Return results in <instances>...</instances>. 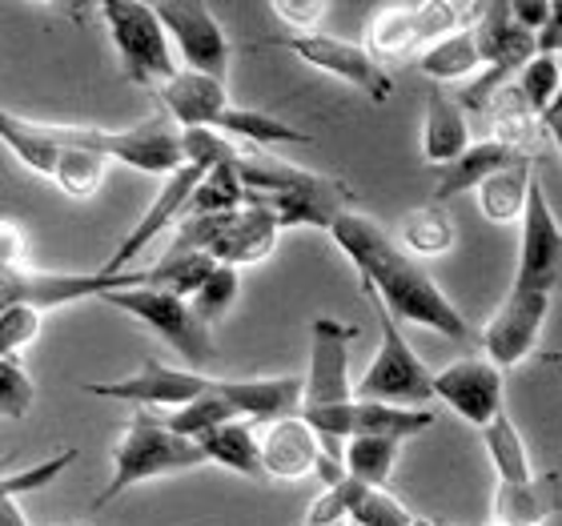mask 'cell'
<instances>
[{"instance_id": "6da1fadb", "label": "cell", "mask_w": 562, "mask_h": 526, "mask_svg": "<svg viewBox=\"0 0 562 526\" xmlns=\"http://www.w3.org/2000/svg\"><path fill=\"white\" fill-rule=\"evenodd\" d=\"M329 237L334 246L350 258V266L362 278V290H370L382 302L398 326H422L434 329L442 338L470 342L467 317L458 314L454 302L446 298L438 286L430 281V273L394 242V237L358 210H346L329 222Z\"/></svg>"}, {"instance_id": "7a4b0ae2", "label": "cell", "mask_w": 562, "mask_h": 526, "mask_svg": "<svg viewBox=\"0 0 562 526\" xmlns=\"http://www.w3.org/2000/svg\"><path fill=\"white\" fill-rule=\"evenodd\" d=\"M234 174L246 189V205H261L278 217L281 230L293 225H317L329 230V222L353 205V189L338 177L314 174L293 161H281L273 153L258 149V145H237Z\"/></svg>"}, {"instance_id": "3957f363", "label": "cell", "mask_w": 562, "mask_h": 526, "mask_svg": "<svg viewBox=\"0 0 562 526\" xmlns=\"http://www.w3.org/2000/svg\"><path fill=\"white\" fill-rule=\"evenodd\" d=\"M153 97H157L161 113L173 121L177 130H210L229 141L258 145V149H266V145H314V137L297 130V125H290V121L261 113V109L234 105L225 81H210V77H198V72L177 69Z\"/></svg>"}, {"instance_id": "277c9868", "label": "cell", "mask_w": 562, "mask_h": 526, "mask_svg": "<svg viewBox=\"0 0 562 526\" xmlns=\"http://www.w3.org/2000/svg\"><path fill=\"white\" fill-rule=\"evenodd\" d=\"M53 145L60 149L93 153L101 161H121L137 169V174L169 177L181 165V130L165 117L161 109L153 117L137 121L130 130H97V125H53V121H36Z\"/></svg>"}, {"instance_id": "5b68a950", "label": "cell", "mask_w": 562, "mask_h": 526, "mask_svg": "<svg viewBox=\"0 0 562 526\" xmlns=\"http://www.w3.org/2000/svg\"><path fill=\"white\" fill-rule=\"evenodd\" d=\"M193 467H205L198 443L173 434L161 418H153L149 410H137L130 426H125V434L117 438V446H113V474H109L105 491L97 494L89 511H105L113 499H121V494L140 486V482Z\"/></svg>"}, {"instance_id": "8992f818", "label": "cell", "mask_w": 562, "mask_h": 526, "mask_svg": "<svg viewBox=\"0 0 562 526\" xmlns=\"http://www.w3.org/2000/svg\"><path fill=\"white\" fill-rule=\"evenodd\" d=\"M362 293L370 298V305H374L382 338H378L374 362L366 366V374L353 382V398H358V402H386V406L426 410V402L434 398L430 366L422 362L418 350H414L411 338H406V329L382 310V302H378L374 293L370 290H362Z\"/></svg>"}, {"instance_id": "52a82bcc", "label": "cell", "mask_w": 562, "mask_h": 526, "mask_svg": "<svg viewBox=\"0 0 562 526\" xmlns=\"http://www.w3.org/2000/svg\"><path fill=\"white\" fill-rule=\"evenodd\" d=\"M113 310H125L130 317H137L140 326L153 329L157 338L186 358V370L205 374L217 362V342L213 329L201 326L186 298H177L169 290H153V286H130V290H113L101 298Z\"/></svg>"}, {"instance_id": "ba28073f", "label": "cell", "mask_w": 562, "mask_h": 526, "mask_svg": "<svg viewBox=\"0 0 562 526\" xmlns=\"http://www.w3.org/2000/svg\"><path fill=\"white\" fill-rule=\"evenodd\" d=\"M97 12H101V21H105V29H109V41L117 48L125 81L157 93V89L177 72V60H173V48H169V36H165L161 21H157V12H153V4H140V0H105Z\"/></svg>"}, {"instance_id": "9c48e42d", "label": "cell", "mask_w": 562, "mask_h": 526, "mask_svg": "<svg viewBox=\"0 0 562 526\" xmlns=\"http://www.w3.org/2000/svg\"><path fill=\"white\" fill-rule=\"evenodd\" d=\"M145 286V269L130 273H48V269H0V314L12 305L29 310H57V305L85 302V298H105L113 290Z\"/></svg>"}, {"instance_id": "30bf717a", "label": "cell", "mask_w": 562, "mask_h": 526, "mask_svg": "<svg viewBox=\"0 0 562 526\" xmlns=\"http://www.w3.org/2000/svg\"><path fill=\"white\" fill-rule=\"evenodd\" d=\"M157 21H161L169 48L186 60V72L210 77V81H225L229 77V36H225L222 21L213 16L210 4L201 0H161L153 4Z\"/></svg>"}, {"instance_id": "8fae6325", "label": "cell", "mask_w": 562, "mask_h": 526, "mask_svg": "<svg viewBox=\"0 0 562 526\" xmlns=\"http://www.w3.org/2000/svg\"><path fill=\"white\" fill-rule=\"evenodd\" d=\"M462 9L446 4V0H418V4H386V9L370 16L366 24V53L382 65V60H402L411 53H422L434 45L438 36L454 33Z\"/></svg>"}, {"instance_id": "7c38bea8", "label": "cell", "mask_w": 562, "mask_h": 526, "mask_svg": "<svg viewBox=\"0 0 562 526\" xmlns=\"http://www.w3.org/2000/svg\"><path fill=\"white\" fill-rule=\"evenodd\" d=\"M297 418L329 443H350V438H414V434L430 430L434 414L430 410H406V406H386V402H341V406H322V410H297Z\"/></svg>"}, {"instance_id": "4fadbf2b", "label": "cell", "mask_w": 562, "mask_h": 526, "mask_svg": "<svg viewBox=\"0 0 562 526\" xmlns=\"http://www.w3.org/2000/svg\"><path fill=\"white\" fill-rule=\"evenodd\" d=\"M518 222H522V242H518V269H515L510 290L547 293V298H551L562 278V230L539 177L530 181L527 205H522V217H518Z\"/></svg>"}, {"instance_id": "5bb4252c", "label": "cell", "mask_w": 562, "mask_h": 526, "mask_svg": "<svg viewBox=\"0 0 562 526\" xmlns=\"http://www.w3.org/2000/svg\"><path fill=\"white\" fill-rule=\"evenodd\" d=\"M270 45L293 53V57L305 60L310 69L329 72V77H338V81L362 89L378 105H386L390 93H394V81H390L386 65H378V60L370 57L362 45H353V41H341V36H329L317 29V33H302V36H273Z\"/></svg>"}, {"instance_id": "9a60e30c", "label": "cell", "mask_w": 562, "mask_h": 526, "mask_svg": "<svg viewBox=\"0 0 562 526\" xmlns=\"http://www.w3.org/2000/svg\"><path fill=\"white\" fill-rule=\"evenodd\" d=\"M314 354H310V374L302 378V410L341 406L353 398L350 382V342L358 338V326L338 317H314L310 326Z\"/></svg>"}, {"instance_id": "2e32d148", "label": "cell", "mask_w": 562, "mask_h": 526, "mask_svg": "<svg viewBox=\"0 0 562 526\" xmlns=\"http://www.w3.org/2000/svg\"><path fill=\"white\" fill-rule=\"evenodd\" d=\"M547 310H551V298H547V293H515L510 290L479 334L482 358L494 362L498 370H515V366H522L530 354H535V346H539Z\"/></svg>"}, {"instance_id": "e0dca14e", "label": "cell", "mask_w": 562, "mask_h": 526, "mask_svg": "<svg viewBox=\"0 0 562 526\" xmlns=\"http://www.w3.org/2000/svg\"><path fill=\"white\" fill-rule=\"evenodd\" d=\"M210 374H198V370H186V366H165L157 358L140 362L133 374L113 378V382H81L85 394L93 398H113V402H133V406L149 410V406H165L177 410L193 402L201 390L210 387Z\"/></svg>"}, {"instance_id": "ac0fdd59", "label": "cell", "mask_w": 562, "mask_h": 526, "mask_svg": "<svg viewBox=\"0 0 562 526\" xmlns=\"http://www.w3.org/2000/svg\"><path fill=\"white\" fill-rule=\"evenodd\" d=\"M434 398H442L458 418L470 426H486L494 414H503V370L486 362L482 354H462L450 366H442L430 382Z\"/></svg>"}, {"instance_id": "d6986e66", "label": "cell", "mask_w": 562, "mask_h": 526, "mask_svg": "<svg viewBox=\"0 0 562 526\" xmlns=\"http://www.w3.org/2000/svg\"><path fill=\"white\" fill-rule=\"evenodd\" d=\"M278 237H281V225L270 210H261V205H241V210L225 213L222 217L210 249H205V258H210L213 266H229V269L258 266V261H266L273 254Z\"/></svg>"}, {"instance_id": "ffe728a7", "label": "cell", "mask_w": 562, "mask_h": 526, "mask_svg": "<svg viewBox=\"0 0 562 526\" xmlns=\"http://www.w3.org/2000/svg\"><path fill=\"white\" fill-rule=\"evenodd\" d=\"M217 394L229 402L234 418L241 422H278L293 418L302 410V378L278 374V378H229L213 382Z\"/></svg>"}, {"instance_id": "44dd1931", "label": "cell", "mask_w": 562, "mask_h": 526, "mask_svg": "<svg viewBox=\"0 0 562 526\" xmlns=\"http://www.w3.org/2000/svg\"><path fill=\"white\" fill-rule=\"evenodd\" d=\"M258 443H261V474L266 479L297 482L305 474H314L317 458H322V438L297 414L293 418H278L266 430V438H258Z\"/></svg>"}, {"instance_id": "7402d4cb", "label": "cell", "mask_w": 562, "mask_h": 526, "mask_svg": "<svg viewBox=\"0 0 562 526\" xmlns=\"http://www.w3.org/2000/svg\"><path fill=\"white\" fill-rule=\"evenodd\" d=\"M515 161H527V153L510 149V145H503V141H470L467 153L462 157H454L450 165H442L438 169V177H434V205H446L450 198H458V193H467V189H479L486 177L503 174V169H510ZM535 161V157H530Z\"/></svg>"}, {"instance_id": "603a6c76", "label": "cell", "mask_w": 562, "mask_h": 526, "mask_svg": "<svg viewBox=\"0 0 562 526\" xmlns=\"http://www.w3.org/2000/svg\"><path fill=\"white\" fill-rule=\"evenodd\" d=\"M470 145V121L458 109V101L446 89H434L426 97V113H422V157L430 165H450L462 157Z\"/></svg>"}, {"instance_id": "cb8c5ba5", "label": "cell", "mask_w": 562, "mask_h": 526, "mask_svg": "<svg viewBox=\"0 0 562 526\" xmlns=\"http://www.w3.org/2000/svg\"><path fill=\"white\" fill-rule=\"evenodd\" d=\"M198 450L213 467H225V470H234V474H249V479L261 474V443H258V434L249 430V422H241V418L222 422V426H213L210 434H201Z\"/></svg>"}, {"instance_id": "d4e9b609", "label": "cell", "mask_w": 562, "mask_h": 526, "mask_svg": "<svg viewBox=\"0 0 562 526\" xmlns=\"http://www.w3.org/2000/svg\"><path fill=\"white\" fill-rule=\"evenodd\" d=\"M482 446L494 462V474H498V486H527L535 482V467H530L527 443L518 426L510 422V414H494L486 426H482Z\"/></svg>"}, {"instance_id": "484cf974", "label": "cell", "mask_w": 562, "mask_h": 526, "mask_svg": "<svg viewBox=\"0 0 562 526\" xmlns=\"http://www.w3.org/2000/svg\"><path fill=\"white\" fill-rule=\"evenodd\" d=\"M418 69L426 72L430 81H438V89H442L446 81H462V77H470V72H479L482 60H479V45H474L470 24H458L454 33L438 36L434 45L422 48Z\"/></svg>"}, {"instance_id": "4316f807", "label": "cell", "mask_w": 562, "mask_h": 526, "mask_svg": "<svg viewBox=\"0 0 562 526\" xmlns=\"http://www.w3.org/2000/svg\"><path fill=\"white\" fill-rule=\"evenodd\" d=\"M535 181V161H515L503 174L486 177L479 186V210L486 213V222H518L522 217V205H527V189Z\"/></svg>"}, {"instance_id": "83f0119b", "label": "cell", "mask_w": 562, "mask_h": 526, "mask_svg": "<svg viewBox=\"0 0 562 526\" xmlns=\"http://www.w3.org/2000/svg\"><path fill=\"white\" fill-rule=\"evenodd\" d=\"M398 438H350V443H341V470L353 482H362L366 491H378L390 482V474L398 467Z\"/></svg>"}, {"instance_id": "f1b7e54d", "label": "cell", "mask_w": 562, "mask_h": 526, "mask_svg": "<svg viewBox=\"0 0 562 526\" xmlns=\"http://www.w3.org/2000/svg\"><path fill=\"white\" fill-rule=\"evenodd\" d=\"M559 85H562V65H559V57H551V53H535V57L518 69L515 93L539 125L551 109H559Z\"/></svg>"}, {"instance_id": "f546056e", "label": "cell", "mask_w": 562, "mask_h": 526, "mask_svg": "<svg viewBox=\"0 0 562 526\" xmlns=\"http://www.w3.org/2000/svg\"><path fill=\"white\" fill-rule=\"evenodd\" d=\"M402 242L411 254H446V249L454 246V222H450V210L446 205H418L402 217Z\"/></svg>"}, {"instance_id": "4dcf8cb0", "label": "cell", "mask_w": 562, "mask_h": 526, "mask_svg": "<svg viewBox=\"0 0 562 526\" xmlns=\"http://www.w3.org/2000/svg\"><path fill=\"white\" fill-rule=\"evenodd\" d=\"M241 205H246V189H241V181L234 174V161H229L201 177V186L193 189V198H189L181 217H217V213H234Z\"/></svg>"}, {"instance_id": "1f68e13d", "label": "cell", "mask_w": 562, "mask_h": 526, "mask_svg": "<svg viewBox=\"0 0 562 526\" xmlns=\"http://www.w3.org/2000/svg\"><path fill=\"white\" fill-rule=\"evenodd\" d=\"M165 426L173 434H181V438H189V443H198L201 434H210L213 426H222V422H234V410H229V402H225L222 394H217V387H205L193 402H186V406H177L173 414H165Z\"/></svg>"}, {"instance_id": "d6a6232c", "label": "cell", "mask_w": 562, "mask_h": 526, "mask_svg": "<svg viewBox=\"0 0 562 526\" xmlns=\"http://www.w3.org/2000/svg\"><path fill=\"white\" fill-rule=\"evenodd\" d=\"M109 174V161H101V157H93V153H81V149H60L57 165H53V186L65 193V198L72 201H89L101 189V181H105Z\"/></svg>"}, {"instance_id": "836d02e7", "label": "cell", "mask_w": 562, "mask_h": 526, "mask_svg": "<svg viewBox=\"0 0 562 526\" xmlns=\"http://www.w3.org/2000/svg\"><path fill=\"white\" fill-rule=\"evenodd\" d=\"M237 290H241V278H237V269L213 266L210 273H205V281H201L198 290L189 293L186 302H189V310H193V317H198L201 326L213 329V322H217V317H225L229 310H234Z\"/></svg>"}, {"instance_id": "e575fe53", "label": "cell", "mask_w": 562, "mask_h": 526, "mask_svg": "<svg viewBox=\"0 0 562 526\" xmlns=\"http://www.w3.org/2000/svg\"><path fill=\"white\" fill-rule=\"evenodd\" d=\"M494 523L503 526H542L547 518V494L542 482H527V486H498L494 491Z\"/></svg>"}, {"instance_id": "d590c367", "label": "cell", "mask_w": 562, "mask_h": 526, "mask_svg": "<svg viewBox=\"0 0 562 526\" xmlns=\"http://www.w3.org/2000/svg\"><path fill=\"white\" fill-rule=\"evenodd\" d=\"M362 494H366L362 482H353L350 474H341L338 482H329L326 491L310 503V511H305V526H341L346 518H350V511L358 506Z\"/></svg>"}, {"instance_id": "8d00e7d4", "label": "cell", "mask_w": 562, "mask_h": 526, "mask_svg": "<svg viewBox=\"0 0 562 526\" xmlns=\"http://www.w3.org/2000/svg\"><path fill=\"white\" fill-rule=\"evenodd\" d=\"M36 402V382L16 358H0V418H24Z\"/></svg>"}, {"instance_id": "74e56055", "label": "cell", "mask_w": 562, "mask_h": 526, "mask_svg": "<svg viewBox=\"0 0 562 526\" xmlns=\"http://www.w3.org/2000/svg\"><path fill=\"white\" fill-rule=\"evenodd\" d=\"M346 526H414V515L386 491V486H378V491H366L362 499H358V506L350 511Z\"/></svg>"}, {"instance_id": "f35d334b", "label": "cell", "mask_w": 562, "mask_h": 526, "mask_svg": "<svg viewBox=\"0 0 562 526\" xmlns=\"http://www.w3.org/2000/svg\"><path fill=\"white\" fill-rule=\"evenodd\" d=\"M36 334H41V310H29V305L4 310L0 314V358H16V350L36 342Z\"/></svg>"}, {"instance_id": "ab89813d", "label": "cell", "mask_w": 562, "mask_h": 526, "mask_svg": "<svg viewBox=\"0 0 562 526\" xmlns=\"http://www.w3.org/2000/svg\"><path fill=\"white\" fill-rule=\"evenodd\" d=\"M326 0H273L270 12L278 16L290 33L285 36H302V33H317V24L326 16Z\"/></svg>"}, {"instance_id": "60d3db41", "label": "cell", "mask_w": 562, "mask_h": 526, "mask_svg": "<svg viewBox=\"0 0 562 526\" xmlns=\"http://www.w3.org/2000/svg\"><path fill=\"white\" fill-rule=\"evenodd\" d=\"M506 12H510V21H515L522 33L535 36L542 24L559 12V4H551V0H510V4H506Z\"/></svg>"}, {"instance_id": "b9f144b4", "label": "cell", "mask_w": 562, "mask_h": 526, "mask_svg": "<svg viewBox=\"0 0 562 526\" xmlns=\"http://www.w3.org/2000/svg\"><path fill=\"white\" fill-rule=\"evenodd\" d=\"M29 258V237L16 222L0 217V269H24Z\"/></svg>"}, {"instance_id": "7bdbcfd3", "label": "cell", "mask_w": 562, "mask_h": 526, "mask_svg": "<svg viewBox=\"0 0 562 526\" xmlns=\"http://www.w3.org/2000/svg\"><path fill=\"white\" fill-rule=\"evenodd\" d=\"M0 526H29L24 511L16 506V499H0Z\"/></svg>"}, {"instance_id": "ee69618b", "label": "cell", "mask_w": 562, "mask_h": 526, "mask_svg": "<svg viewBox=\"0 0 562 526\" xmlns=\"http://www.w3.org/2000/svg\"><path fill=\"white\" fill-rule=\"evenodd\" d=\"M414 526H442V523H434V518H418V515H414Z\"/></svg>"}, {"instance_id": "f6af8a7d", "label": "cell", "mask_w": 562, "mask_h": 526, "mask_svg": "<svg viewBox=\"0 0 562 526\" xmlns=\"http://www.w3.org/2000/svg\"><path fill=\"white\" fill-rule=\"evenodd\" d=\"M60 526H93L89 518H77V523H60Z\"/></svg>"}, {"instance_id": "bcb514c9", "label": "cell", "mask_w": 562, "mask_h": 526, "mask_svg": "<svg viewBox=\"0 0 562 526\" xmlns=\"http://www.w3.org/2000/svg\"><path fill=\"white\" fill-rule=\"evenodd\" d=\"M341 526H346V523H341Z\"/></svg>"}]
</instances>
